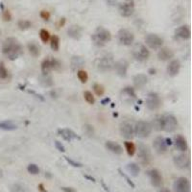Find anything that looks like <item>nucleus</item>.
Returning a JSON list of instances; mask_svg holds the SVG:
<instances>
[{"label": "nucleus", "instance_id": "obj_47", "mask_svg": "<svg viewBox=\"0 0 192 192\" xmlns=\"http://www.w3.org/2000/svg\"><path fill=\"white\" fill-rule=\"evenodd\" d=\"M41 18L43 20H49V18H50L49 12H47V11H41Z\"/></svg>", "mask_w": 192, "mask_h": 192}, {"label": "nucleus", "instance_id": "obj_48", "mask_svg": "<svg viewBox=\"0 0 192 192\" xmlns=\"http://www.w3.org/2000/svg\"><path fill=\"white\" fill-rule=\"evenodd\" d=\"M55 145H56V147H57V149L60 151V152H65V146L61 144L60 141L58 140H56L55 141Z\"/></svg>", "mask_w": 192, "mask_h": 192}, {"label": "nucleus", "instance_id": "obj_31", "mask_svg": "<svg viewBox=\"0 0 192 192\" xmlns=\"http://www.w3.org/2000/svg\"><path fill=\"white\" fill-rule=\"evenodd\" d=\"M84 60L80 57V56H73L72 59H71V65H72V68H80L84 65Z\"/></svg>", "mask_w": 192, "mask_h": 192}, {"label": "nucleus", "instance_id": "obj_44", "mask_svg": "<svg viewBox=\"0 0 192 192\" xmlns=\"http://www.w3.org/2000/svg\"><path fill=\"white\" fill-rule=\"evenodd\" d=\"M65 161H66L67 162H68L70 165H72L73 167H82V166H83L82 163L77 162V161H73L72 159H69V157H65Z\"/></svg>", "mask_w": 192, "mask_h": 192}, {"label": "nucleus", "instance_id": "obj_43", "mask_svg": "<svg viewBox=\"0 0 192 192\" xmlns=\"http://www.w3.org/2000/svg\"><path fill=\"white\" fill-rule=\"evenodd\" d=\"M9 75L7 68L5 67L3 63H0V80H5Z\"/></svg>", "mask_w": 192, "mask_h": 192}, {"label": "nucleus", "instance_id": "obj_6", "mask_svg": "<svg viewBox=\"0 0 192 192\" xmlns=\"http://www.w3.org/2000/svg\"><path fill=\"white\" fill-rule=\"evenodd\" d=\"M178 127L177 118L173 114H167L164 115H161V130L167 133H172Z\"/></svg>", "mask_w": 192, "mask_h": 192}, {"label": "nucleus", "instance_id": "obj_9", "mask_svg": "<svg viewBox=\"0 0 192 192\" xmlns=\"http://www.w3.org/2000/svg\"><path fill=\"white\" fill-rule=\"evenodd\" d=\"M118 12L124 18H130L134 13V0H125L119 4Z\"/></svg>", "mask_w": 192, "mask_h": 192}, {"label": "nucleus", "instance_id": "obj_19", "mask_svg": "<svg viewBox=\"0 0 192 192\" xmlns=\"http://www.w3.org/2000/svg\"><path fill=\"white\" fill-rule=\"evenodd\" d=\"M175 37L179 39H188L191 37V30L188 25H182L175 30Z\"/></svg>", "mask_w": 192, "mask_h": 192}, {"label": "nucleus", "instance_id": "obj_45", "mask_svg": "<svg viewBox=\"0 0 192 192\" xmlns=\"http://www.w3.org/2000/svg\"><path fill=\"white\" fill-rule=\"evenodd\" d=\"M118 172H119V173H120V175H121V176H122V177H123L124 179H125V180H126V182H127V183L129 184V185H131L133 188H134V187H135V185H134V183L132 182V180H131V179H130V178H129V177L127 176V175H126L125 173H123V172H122V171L120 170V169H119V170H118Z\"/></svg>", "mask_w": 192, "mask_h": 192}, {"label": "nucleus", "instance_id": "obj_5", "mask_svg": "<svg viewBox=\"0 0 192 192\" xmlns=\"http://www.w3.org/2000/svg\"><path fill=\"white\" fill-rule=\"evenodd\" d=\"M132 55L134 60H137L138 61H144L148 60L150 56V52L148 48L146 47L143 43L137 42L133 46Z\"/></svg>", "mask_w": 192, "mask_h": 192}, {"label": "nucleus", "instance_id": "obj_28", "mask_svg": "<svg viewBox=\"0 0 192 192\" xmlns=\"http://www.w3.org/2000/svg\"><path fill=\"white\" fill-rule=\"evenodd\" d=\"M126 169L129 174L133 177H137L140 173V167L137 163L135 162H130L126 165Z\"/></svg>", "mask_w": 192, "mask_h": 192}, {"label": "nucleus", "instance_id": "obj_21", "mask_svg": "<svg viewBox=\"0 0 192 192\" xmlns=\"http://www.w3.org/2000/svg\"><path fill=\"white\" fill-rule=\"evenodd\" d=\"M180 69V63L179 60H172L167 65V73L169 76H177Z\"/></svg>", "mask_w": 192, "mask_h": 192}, {"label": "nucleus", "instance_id": "obj_52", "mask_svg": "<svg viewBox=\"0 0 192 192\" xmlns=\"http://www.w3.org/2000/svg\"><path fill=\"white\" fill-rule=\"evenodd\" d=\"M38 188H39V190H41V192H47L46 190H44L43 184H39V185H38Z\"/></svg>", "mask_w": 192, "mask_h": 192}, {"label": "nucleus", "instance_id": "obj_29", "mask_svg": "<svg viewBox=\"0 0 192 192\" xmlns=\"http://www.w3.org/2000/svg\"><path fill=\"white\" fill-rule=\"evenodd\" d=\"M38 81H39V84H41V86L46 87V88L52 87L53 84H54L53 79H52V77L50 76L49 74H42L41 77H39Z\"/></svg>", "mask_w": 192, "mask_h": 192}, {"label": "nucleus", "instance_id": "obj_17", "mask_svg": "<svg viewBox=\"0 0 192 192\" xmlns=\"http://www.w3.org/2000/svg\"><path fill=\"white\" fill-rule=\"evenodd\" d=\"M173 161H174V164L180 169H187L190 166L189 157L184 154L175 156L173 157Z\"/></svg>", "mask_w": 192, "mask_h": 192}, {"label": "nucleus", "instance_id": "obj_3", "mask_svg": "<svg viewBox=\"0 0 192 192\" xmlns=\"http://www.w3.org/2000/svg\"><path fill=\"white\" fill-rule=\"evenodd\" d=\"M114 55L111 53L105 54L101 58H99L97 61V64H96V67H97L98 71L103 73L111 71L114 68Z\"/></svg>", "mask_w": 192, "mask_h": 192}, {"label": "nucleus", "instance_id": "obj_46", "mask_svg": "<svg viewBox=\"0 0 192 192\" xmlns=\"http://www.w3.org/2000/svg\"><path fill=\"white\" fill-rule=\"evenodd\" d=\"M84 132L87 133L88 135H89V137H93L94 134V129H93V126H90V125H86L84 128Z\"/></svg>", "mask_w": 192, "mask_h": 192}, {"label": "nucleus", "instance_id": "obj_22", "mask_svg": "<svg viewBox=\"0 0 192 192\" xmlns=\"http://www.w3.org/2000/svg\"><path fill=\"white\" fill-rule=\"evenodd\" d=\"M174 145H175V148H176L177 150H179V151H180V152H185L188 148L187 142H186V139L180 134H178V135L175 137V138H174Z\"/></svg>", "mask_w": 192, "mask_h": 192}, {"label": "nucleus", "instance_id": "obj_1", "mask_svg": "<svg viewBox=\"0 0 192 192\" xmlns=\"http://www.w3.org/2000/svg\"><path fill=\"white\" fill-rule=\"evenodd\" d=\"M2 52L9 60L15 61L23 53V48L15 38H8L3 43Z\"/></svg>", "mask_w": 192, "mask_h": 192}, {"label": "nucleus", "instance_id": "obj_13", "mask_svg": "<svg viewBox=\"0 0 192 192\" xmlns=\"http://www.w3.org/2000/svg\"><path fill=\"white\" fill-rule=\"evenodd\" d=\"M138 160L143 165H147L151 161V152L147 145L140 143L138 145Z\"/></svg>", "mask_w": 192, "mask_h": 192}, {"label": "nucleus", "instance_id": "obj_4", "mask_svg": "<svg viewBox=\"0 0 192 192\" xmlns=\"http://www.w3.org/2000/svg\"><path fill=\"white\" fill-rule=\"evenodd\" d=\"M151 123L147 121L139 120L134 124V134L138 138H146L148 137L152 133Z\"/></svg>", "mask_w": 192, "mask_h": 192}, {"label": "nucleus", "instance_id": "obj_20", "mask_svg": "<svg viewBox=\"0 0 192 192\" xmlns=\"http://www.w3.org/2000/svg\"><path fill=\"white\" fill-rule=\"evenodd\" d=\"M58 134L66 141H72L74 139H80V137L77 135L76 133L74 131H72L71 129H67V128L59 129Z\"/></svg>", "mask_w": 192, "mask_h": 192}, {"label": "nucleus", "instance_id": "obj_27", "mask_svg": "<svg viewBox=\"0 0 192 192\" xmlns=\"http://www.w3.org/2000/svg\"><path fill=\"white\" fill-rule=\"evenodd\" d=\"M106 148L115 155H121L123 153L122 146L120 144L114 142V141H111V140H108L106 142Z\"/></svg>", "mask_w": 192, "mask_h": 192}, {"label": "nucleus", "instance_id": "obj_37", "mask_svg": "<svg viewBox=\"0 0 192 192\" xmlns=\"http://www.w3.org/2000/svg\"><path fill=\"white\" fill-rule=\"evenodd\" d=\"M32 23H31V21L29 20H27V19H21L18 22V26L20 30H27V29H29V28L31 27Z\"/></svg>", "mask_w": 192, "mask_h": 192}, {"label": "nucleus", "instance_id": "obj_23", "mask_svg": "<svg viewBox=\"0 0 192 192\" xmlns=\"http://www.w3.org/2000/svg\"><path fill=\"white\" fill-rule=\"evenodd\" d=\"M174 57V52L168 47H161L160 48V51L157 53V59L162 61H166L171 60Z\"/></svg>", "mask_w": 192, "mask_h": 192}, {"label": "nucleus", "instance_id": "obj_11", "mask_svg": "<svg viewBox=\"0 0 192 192\" xmlns=\"http://www.w3.org/2000/svg\"><path fill=\"white\" fill-rule=\"evenodd\" d=\"M145 42L147 46L153 50H157L162 47L163 39L157 34H148L145 37Z\"/></svg>", "mask_w": 192, "mask_h": 192}, {"label": "nucleus", "instance_id": "obj_39", "mask_svg": "<svg viewBox=\"0 0 192 192\" xmlns=\"http://www.w3.org/2000/svg\"><path fill=\"white\" fill-rule=\"evenodd\" d=\"M39 38H41V39L43 43H46L49 41L50 39V33L45 30V29H41V32H39Z\"/></svg>", "mask_w": 192, "mask_h": 192}, {"label": "nucleus", "instance_id": "obj_41", "mask_svg": "<svg viewBox=\"0 0 192 192\" xmlns=\"http://www.w3.org/2000/svg\"><path fill=\"white\" fill-rule=\"evenodd\" d=\"M84 98L90 105H93L95 103V98H94L93 94L90 92V91H88V90L84 92Z\"/></svg>", "mask_w": 192, "mask_h": 192}, {"label": "nucleus", "instance_id": "obj_12", "mask_svg": "<svg viewBox=\"0 0 192 192\" xmlns=\"http://www.w3.org/2000/svg\"><path fill=\"white\" fill-rule=\"evenodd\" d=\"M120 134L123 137L131 139L134 135V124L133 121L125 120L120 124Z\"/></svg>", "mask_w": 192, "mask_h": 192}, {"label": "nucleus", "instance_id": "obj_34", "mask_svg": "<svg viewBox=\"0 0 192 192\" xmlns=\"http://www.w3.org/2000/svg\"><path fill=\"white\" fill-rule=\"evenodd\" d=\"M125 149L127 154L130 157H133L135 154V151H137V148H135V145L131 142V141H126L125 142Z\"/></svg>", "mask_w": 192, "mask_h": 192}, {"label": "nucleus", "instance_id": "obj_42", "mask_svg": "<svg viewBox=\"0 0 192 192\" xmlns=\"http://www.w3.org/2000/svg\"><path fill=\"white\" fill-rule=\"evenodd\" d=\"M27 171L32 175H38L39 173V168L35 163H30V164L27 166Z\"/></svg>", "mask_w": 192, "mask_h": 192}, {"label": "nucleus", "instance_id": "obj_49", "mask_svg": "<svg viewBox=\"0 0 192 192\" xmlns=\"http://www.w3.org/2000/svg\"><path fill=\"white\" fill-rule=\"evenodd\" d=\"M3 18L4 20H6V21H10L11 18H12V16H11V14L9 11H4L3 12Z\"/></svg>", "mask_w": 192, "mask_h": 192}, {"label": "nucleus", "instance_id": "obj_38", "mask_svg": "<svg viewBox=\"0 0 192 192\" xmlns=\"http://www.w3.org/2000/svg\"><path fill=\"white\" fill-rule=\"evenodd\" d=\"M151 126H152V128L157 130V131L161 130V115L156 116L153 120V123L151 124Z\"/></svg>", "mask_w": 192, "mask_h": 192}, {"label": "nucleus", "instance_id": "obj_2", "mask_svg": "<svg viewBox=\"0 0 192 192\" xmlns=\"http://www.w3.org/2000/svg\"><path fill=\"white\" fill-rule=\"evenodd\" d=\"M91 39L95 45L97 46H104L106 43L111 41V34L109 30H107L104 27H98L95 30L94 34L91 36Z\"/></svg>", "mask_w": 192, "mask_h": 192}, {"label": "nucleus", "instance_id": "obj_10", "mask_svg": "<svg viewBox=\"0 0 192 192\" xmlns=\"http://www.w3.org/2000/svg\"><path fill=\"white\" fill-rule=\"evenodd\" d=\"M161 100L160 95L157 92H149L147 97H146V107L150 111H156L161 107Z\"/></svg>", "mask_w": 192, "mask_h": 192}, {"label": "nucleus", "instance_id": "obj_25", "mask_svg": "<svg viewBox=\"0 0 192 192\" xmlns=\"http://www.w3.org/2000/svg\"><path fill=\"white\" fill-rule=\"evenodd\" d=\"M121 97H122V100L126 101V102H132L134 99H135L134 89L132 87L124 88L121 91Z\"/></svg>", "mask_w": 192, "mask_h": 192}, {"label": "nucleus", "instance_id": "obj_30", "mask_svg": "<svg viewBox=\"0 0 192 192\" xmlns=\"http://www.w3.org/2000/svg\"><path fill=\"white\" fill-rule=\"evenodd\" d=\"M27 48L33 57H38L39 54H41V48L35 42H29L27 44Z\"/></svg>", "mask_w": 192, "mask_h": 192}, {"label": "nucleus", "instance_id": "obj_7", "mask_svg": "<svg viewBox=\"0 0 192 192\" xmlns=\"http://www.w3.org/2000/svg\"><path fill=\"white\" fill-rule=\"evenodd\" d=\"M61 63L54 58H46L41 63V72L42 74H49L52 70H58L61 68Z\"/></svg>", "mask_w": 192, "mask_h": 192}, {"label": "nucleus", "instance_id": "obj_26", "mask_svg": "<svg viewBox=\"0 0 192 192\" xmlns=\"http://www.w3.org/2000/svg\"><path fill=\"white\" fill-rule=\"evenodd\" d=\"M133 83H134V88H142L146 84L148 83V77L146 76L145 74H142V73H140V74L135 75L133 79Z\"/></svg>", "mask_w": 192, "mask_h": 192}, {"label": "nucleus", "instance_id": "obj_24", "mask_svg": "<svg viewBox=\"0 0 192 192\" xmlns=\"http://www.w3.org/2000/svg\"><path fill=\"white\" fill-rule=\"evenodd\" d=\"M82 34H83V28L79 25H71L67 29V36L73 39L81 38Z\"/></svg>", "mask_w": 192, "mask_h": 192}, {"label": "nucleus", "instance_id": "obj_33", "mask_svg": "<svg viewBox=\"0 0 192 192\" xmlns=\"http://www.w3.org/2000/svg\"><path fill=\"white\" fill-rule=\"evenodd\" d=\"M0 129L6 131H13L16 129V125L11 121H0Z\"/></svg>", "mask_w": 192, "mask_h": 192}, {"label": "nucleus", "instance_id": "obj_40", "mask_svg": "<svg viewBox=\"0 0 192 192\" xmlns=\"http://www.w3.org/2000/svg\"><path fill=\"white\" fill-rule=\"evenodd\" d=\"M93 90L97 96H102L105 93V88L102 86V84H93Z\"/></svg>", "mask_w": 192, "mask_h": 192}, {"label": "nucleus", "instance_id": "obj_53", "mask_svg": "<svg viewBox=\"0 0 192 192\" xmlns=\"http://www.w3.org/2000/svg\"><path fill=\"white\" fill-rule=\"evenodd\" d=\"M159 192H171L168 188H161Z\"/></svg>", "mask_w": 192, "mask_h": 192}, {"label": "nucleus", "instance_id": "obj_51", "mask_svg": "<svg viewBox=\"0 0 192 192\" xmlns=\"http://www.w3.org/2000/svg\"><path fill=\"white\" fill-rule=\"evenodd\" d=\"M84 178H87V179H88L89 180H91V182L95 183V179H94V178H92V177H90V176H88V175H84Z\"/></svg>", "mask_w": 192, "mask_h": 192}, {"label": "nucleus", "instance_id": "obj_36", "mask_svg": "<svg viewBox=\"0 0 192 192\" xmlns=\"http://www.w3.org/2000/svg\"><path fill=\"white\" fill-rule=\"evenodd\" d=\"M77 77L78 79L80 80V82L82 84H86L88 82V73L87 71H84L83 69H79L77 71Z\"/></svg>", "mask_w": 192, "mask_h": 192}, {"label": "nucleus", "instance_id": "obj_18", "mask_svg": "<svg viewBox=\"0 0 192 192\" xmlns=\"http://www.w3.org/2000/svg\"><path fill=\"white\" fill-rule=\"evenodd\" d=\"M114 68L116 72V74L120 77H126L128 68H129V63L126 60H120L114 63Z\"/></svg>", "mask_w": 192, "mask_h": 192}, {"label": "nucleus", "instance_id": "obj_32", "mask_svg": "<svg viewBox=\"0 0 192 192\" xmlns=\"http://www.w3.org/2000/svg\"><path fill=\"white\" fill-rule=\"evenodd\" d=\"M50 46L53 51H59L60 49V38L57 35H53L50 38Z\"/></svg>", "mask_w": 192, "mask_h": 192}, {"label": "nucleus", "instance_id": "obj_35", "mask_svg": "<svg viewBox=\"0 0 192 192\" xmlns=\"http://www.w3.org/2000/svg\"><path fill=\"white\" fill-rule=\"evenodd\" d=\"M11 192H27V188L24 184L16 183L11 186Z\"/></svg>", "mask_w": 192, "mask_h": 192}, {"label": "nucleus", "instance_id": "obj_50", "mask_svg": "<svg viewBox=\"0 0 192 192\" xmlns=\"http://www.w3.org/2000/svg\"><path fill=\"white\" fill-rule=\"evenodd\" d=\"M61 190H63L64 192H76L73 188H71V187H65V186L61 187Z\"/></svg>", "mask_w": 192, "mask_h": 192}, {"label": "nucleus", "instance_id": "obj_16", "mask_svg": "<svg viewBox=\"0 0 192 192\" xmlns=\"http://www.w3.org/2000/svg\"><path fill=\"white\" fill-rule=\"evenodd\" d=\"M147 175L151 180L152 185H154L155 187H160L162 184V176L161 175V172L157 169H150L147 171Z\"/></svg>", "mask_w": 192, "mask_h": 192}, {"label": "nucleus", "instance_id": "obj_8", "mask_svg": "<svg viewBox=\"0 0 192 192\" xmlns=\"http://www.w3.org/2000/svg\"><path fill=\"white\" fill-rule=\"evenodd\" d=\"M117 39L124 46H130L134 41V35L128 29H120L117 33Z\"/></svg>", "mask_w": 192, "mask_h": 192}, {"label": "nucleus", "instance_id": "obj_14", "mask_svg": "<svg viewBox=\"0 0 192 192\" xmlns=\"http://www.w3.org/2000/svg\"><path fill=\"white\" fill-rule=\"evenodd\" d=\"M174 192H190V183L184 177L178 178L173 184Z\"/></svg>", "mask_w": 192, "mask_h": 192}, {"label": "nucleus", "instance_id": "obj_15", "mask_svg": "<svg viewBox=\"0 0 192 192\" xmlns=\"http://www.w3.org/2000/svg\"><path fill=\"white\" fill-rule=\"evenodd\" d=\"M153 147L157 154L162 155V154H165L167 152L168 145L166 143V140L164 137H157L153 141Z\"/></svg>", "mask_w": 192, "mask_h": 192}]
</instances>
